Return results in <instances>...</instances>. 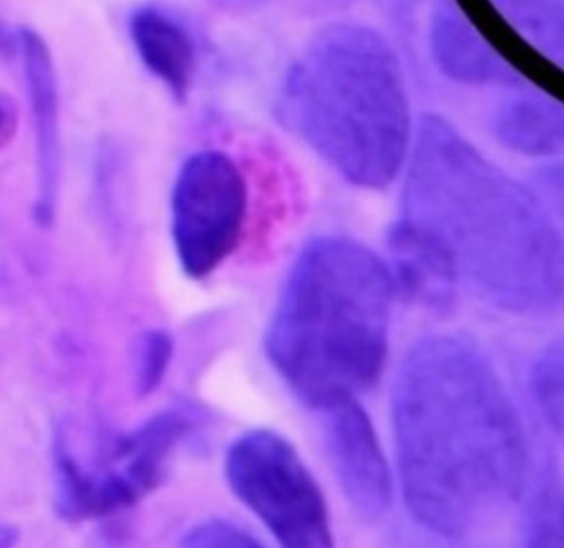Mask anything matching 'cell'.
Instances as JSON below:
<instances>
[{"label":"cell","mask_w":564,"mask_h":548,"mask_svg":"<svg viewBox=\"0 0 564 548\" xmlns=\"http://www.w3.org/2000/svg\"><path fill=\"white\" fill-rule=\"evenodd\" d=\"M392 423L403 500L430 533L463 537L522 493V420L496 368L469 341L436 335L408 350Z\"/></svg>","instance_id":"1"},{"label":"cell","mask_w":564,"mask_h":548,"mask_svg":"<svg viewBox=\"0 0 564 548\" xmlns=\"http://www.w3.org/2000/svg\"><path fill=\"white\" fill-rule=\"evenodd\" d=\"M394 222L500 310L544 315L564 306V238L546 207L443 117L427 114L414 132Z\"/></svg>","instance_id":"2"},{"label":"cell","mask_w":564,"mask_h":548,"mask_svg":"<svg viewBox=\"0 0 564 548\" xmlns=\"http://www.w3.org/2000/svg\"><path fill=\"white\" fill-rule=\"evenodd\" d=\"M394 293L390 264L357 240L302 249L267 330V357L300 401L319 412L379 381Z\"/></svg>","instance_id":"3"},{"label":"cell","mask_w":564,"mask_h":548,"mask_svg":"<svg viewBox=\"0 0 564 548\" xmlns=\"http://www.w3.org/2000/svg\"><path fill=\"white\" fill-rule=\"evenodd\" d=\"M280 112L350 185L383 189L408 165L414 130L403 66L368 24L319 29L282 81Z\"/></svg>","instance_id":"4"},{"label":"cell","mask_w":564,"mask_h":548,"mask_svg":"<svg viewBox=\"0 0 564 548\" xmlns=\"http://www.w3.org/2000/svg\"><path fill=\"white\" fill-rule=\"evenodd\" d=\"M189 407H167L128 434L79 445L66 431L55 440V506L73 522L97 519L137 504L154 491L170 456L196 431Z\"/></svg>","instance_id":"5"},{"label":"cell","mask_w":564,"mask_h":548,"mask_svg":"<svg viewBox=\"0 0 564 548\" xmlns=\"http://www.w3.org/2000/svg\"><path fill=\"white\" fill-rule=\"evenodd\" d=\"M225 478L282 548H335L322 489L280 434L253 429L236 438L225 456Z\"/></svg>","instance_id":"6"},{"label":"cell","mask_w":564,"mask_h":548,"mask_svg":"<svg viewBox=\"0 0 564 548\" xmlns=\"http://www.w3.org/2000/svg\"><path fill=\"white\" fill-rule=\"evenodd\" d=\"M170 229L181 268L189 277L214 273L238 246L247 218V183L220 150L189 154L174 180Z\"/></svg>","instance_id":"7"},{"label":"cell","mask_w":564,"mask_h":548,"mask_svg":"<svg viewBox=\"0 0 564 548\" xmlns=\"http://www.w3.org/2000/svg\"><path fill=\"white\" fill-rule=\"evenodd\" d=\"M324 442L348 502L366 517L386 513L392 500V480L383 447L372 420L357 398L319 409Z\"/></svg>","instance_id":"8"},{"label":"cell","mask_w":564,"mask_h":548,"mask_svg":"<svg viewBox=\"0 0 564 548\" xmlns=\"http://www.w3.org/2000/svg\"><path fill=\"white\" fill-rule=\"evenodd\" d=\"M15 51L22 66L33 132L37 180L35 216L42 224H46L53 218L62 172V119L57 73L46 42L33 29H20L15 33Z\"/></svg>","instance_id":"9"},{"label":"cell","mask_w":564,"mask_h":548,"mask_svg":"<svg viewBox=\"0 0 564 548\" xmlns=\"http://www.w3.org/2000/svg\"><path fill=\"white\" fill-rule=\"evenodd\" d=\"M427 42L436 68L452 81L465 86H522V75L489 46L449 0L434 7Z\"/></svg>","instance_id":"10"},{"label":"cell","mask_w":564,"mask_h":548,"mask_svg":"<svg viewBox=\"0 0 564 548\" xmlns=\"http://www.w3.org/2000/svg\"><path fill=\"white\" fill-rule=\"evenodd\" d=\"M128 33L143 66L172 97L185 99L198 68V48L187 24L161 4H139L128 18Z\"/></svg>","instance_id":"11"},{"label":"cell","mask_w":564,"mask_h":548,"mask_svg":"<svg viewBox=\"0 0 564 548\" xmlns=\"http://www.w3.org/2000/svg\"><path fill=\"white\" fill-rule=\"evenodd\" d=\"M491 130L511 152L549 156L564 150V103L531 88H520L498 106Z\"/></svg>","instance_id":"12"},{"label":"cell","mask_w":564,"mask_h":548,"mask_svg":"<svg viewBox=\"0 0 564 548\" xmlns=\"http://www.w3.org/2000/svg\"><path fill=\"white\" fill-rule=\"evenodd\" d=\"M544 57L564 70V0H489Z\"/></svg>","instance_id":"13"},{"label":"cell","mask_w":564,"mask_h":548,"mask_svg":"<svg viewBox=\"0 0 564 548\" xmlns=\"http://www.w3.org/2000/svg\"><path fill=\"white\" fill-rule=\"evenodd\" d=\"M529 385L546 427L564 442V337L553 339L535 354Z\"/></svg>","instance_id":"14"},{"label":"cell","mask_w":564,"mask_h":548,"mask_svg":"<svg viewBox=\"0 0 564 548\" xmlns=\"http://www.w3.org/2000/svg\"><path fill=\"white\" fill-rule=\"evenodd\" d=\"M522 548H564V489L540 486L524 513Z\"/></svg>","instance_id":"15"},{"label":"cell","mask_w":564,"mask_h":548,"mask_svg":"<svg viewBox=\"0 0 564 548\" xmlns=\"http://www.w3.org/2000/svg\"><path fill=\"white\" fill-rule=\"evenodd\" d=\"M172 359V339L163 330H148L134 348V387L139 394H150L165 376Z\"/></svg>","instance_id":"16"},{"label":"cell","mask_w":564,"mask_h":548,"mask_svg":"<svg viewBox=\"0 0 564 548\" xmlns=\"http://www.w3.org/2000/svg\"><path fill=\"white\" fill-rule=\"evenodd\" d=\"M181 548H264L251 533L227 519H205L192 526L183 539Z\"/></svg>","instance_id":"17"},{"label":"cell","mask_w":564,"mask_h":548,"mask_svg":"<svg viewBox=\"0 0 564 548\" xmlns=\"http://www.w3.org/2000/svg\"><path fill=\"white\" fill-rule=\"evenodd\" d=\"M540 178L542 183L546 185V189L562 202L564 207V163L560 165H551L546 169L540 172Z\"/></svg>","instance_id":"18"},{"label":"cell","mask_w":564,"mask_h":548,"mask_svg":"<svg viewBox=\"0 0 564 548\" xmlns=\"http://www.w3.org/2000/svg\"><path fill=\"white\" fill-rule=\"evenodd\" d=\"M218 7L229 9V11H253L267 4L269 0H214Z\"/></svg>","instance_id":"19"},{"label":"cell","mask_w":564,"mask_h":548,"mask_svg":"<svg viewBox=\"0 0 564 548\" xmlns=\"http://www.w3.org/2000/svg\"><path fill=\"white\" fill-rule=\"evenodd\" d=\"M394 11H408L412 4H414V0H386Z\"/></svg>","instance_id":"20"}]
</instances>
